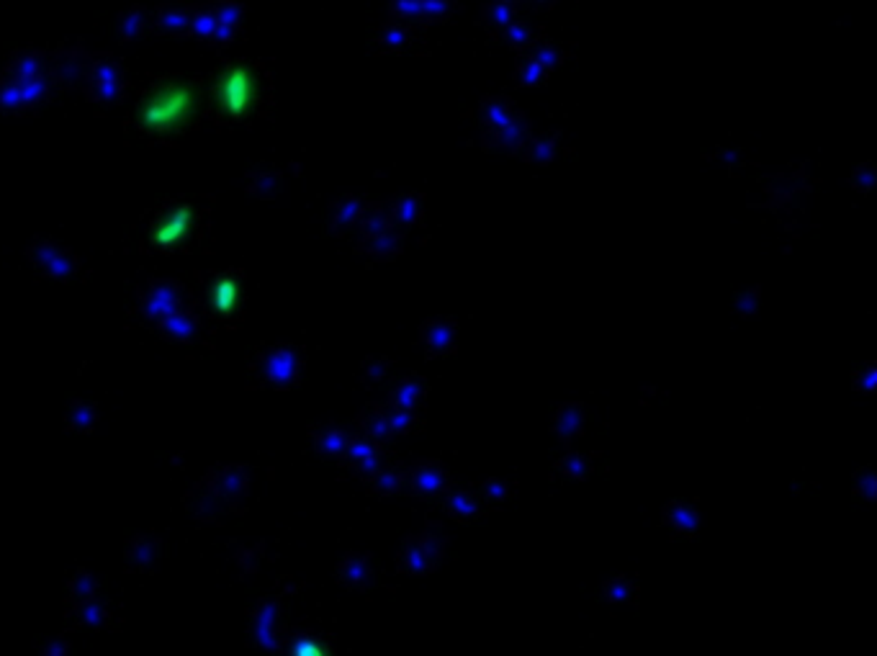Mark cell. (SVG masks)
I'll return each instance as SVG.
<instances>
[{
    "label": "cell",
    "mask_w": 877,
    "mask_h": 656,
    "mask_svg": "<svg viewBox=\"0 0 877 656\" xmlns=\"http://www.w3.org/2000/svg\"><path fill=\"white\" fill-rule=\"evenodd\" d=\"M304 363H307V353L301 345L271 343L255 350L253 361H250V376L258 389L289 392V389L299 386L301 376H304Z\"/></svg>",
    "instance_id": "1"
},
{
    "label": "cell",
    "mask_w": 877,
    "mask_h": 656,
    "mask_svg": "<svg viewBox=\"0 0 877 656\" xmlns=\"http://www.w3.org/2000/svg\"><path fill=\"white\" fill-rule=\"evenodd\" d=\"M445 556V541L438 533L422 530L402 543L397 556V569L404 577H425L435 572Z\"/></svg>",
    "instance_id": "2"
},
{
    "label": "cell",
    "mask_w": 877,
    "mask_h": 656,
    "mask_svg": "<svg viewBox=\"0 0 877 656\" xmlns=\"http://www.w3.org/2000/svg\"><path fill=\"white\" fill-rule=\"evenodd\" d=\"M453 479L438 458H420L407 466V492L417 494L422 500H440Z\"/></svg>",
    "instance_id": "3"
},
{
    "label": "cell",
    "mask_w": 877,
    "mask_h": 656,
    "mask_svg": "<svg viewBox=\"0 0 877 656\" xmlns=\"http://www.w3.org/2000/svg\"><path fill=\"white\" fill-rule=\"evenodd\" d=\"M389 461H391L389 446H386V443H379V440L368 438V435H363L361 430H358V433H353V438H350V446L343 458V466H348L353 474H358L363 482H366V479H371L376 471L384 469Z\"/></svg>",
    "instance_id": "4"
},
{
    "label": "cell",
    "mask_w": 877,
    "mask_h": 656,
    "mask_svg": "<svg viewBox=\"0 0 877 656\" xmlns=\"http://www.w3.org/2000/svg\"><path fill=\"white\" fill-rule=\"evenodd\" d=\"M420 345L427 358H448L458 350V322L453 317H430L420 325Z\"/></svg>",
    "instance_id": "5"
},
{
    "label": "cell",
    "mask_w": 877,
    "mask_h": 656,
    "mask_svg": "<svg viewBox=\"0 0 877 656\" xmlns=\"http://www.w3.org/2000/svg\"><path fill=\"white\" fill-rule=\"evenodd\" d=\"M440 505H443V512L448 518L461 525H476L489 512V507L481 502L476 489L458 487V484H451L445 489V494L440 497Z\"/></svg>",
    "instance_id": "6"
},
{
    "label": "cell",
    "mask_w": 877,
    "mask_h": 656,
    "mask_svg": "<svg viewBox=\"0 0 877 656\" xmlns=\"http://www.w3.org/2000/svg\"><path fill=\"white\" fill-rule=\"evenodd\" d=\"M337 579L355 592H368L379 582V566L366 551H348L337 564Z\"/></svg>",
    "instance_id": "7"
},
{
    "label": "cell",
    "mask_w": 877,
    "mask_h": 656,
    "mask_svg": "<svg viewBox=\"0 0 877 656\" xmlns=\"http://www.w3.org/2000/svg\"><path fill=\"white\" fill-rule=\"evenodd\" d=\"M368 201L361 196H343L337 199L335 204L327 209V235L348 237L353 232H358V224H361L363 209H366Z\"/></svg>",
    "instance_id": "8"
},
{
    "label": "cell",
    "mask_w": 877,
    "mask_h": 656,
    "mask_svg": "<svg viewBox=\"0 0 877 656\" xmlns=\"http://www.w3.org/2000/svg\"><path fill=\"white\" fill-rule=\"evenodd\" d=\"M350 438H353V433H348L345 428H337V425H317V428L309 430L312 451L322 461H330V464H343Z\"/></svg>",
    "instance_id": "9"
},
{
    "label": "cell",
    "mask_w": 877,
    "mask_h": 656,
    "mask_svg": "<svg viewBox=\"0 0 877 656\" xmlns=\"http://www.w3.org/2000/svg\"><path fill=\"white\" fill-rule=\"evenodd\" d=\"M661 523H664V528H667L674 538H685V541H690V538H695L697 528H700V512H697V507L692 505V502L672 500L669 505H664V510H661Z\"/></svg>",
    "instance_id": "10"
},
{
    "label": "cell",
    "mask_w": 877,
    "mask_h": 656,
    "mask_svg": "<svg viewBox=\"0 0 877 656\" xmlns=\"http://www.w3.org/2000/svg\"><path fill=\"white\" fill-rule=\"evenodd\" d=\"M584 417H587L584 404H579V402L559 404V407L553 410V417H551L553 438L559 440V443H564V446H571V443H574V440L582 435Z\"/></svg>",
    "instance_id": "11"
},
{
    "label": "cell",
    "mask_w": 877,
    "mask_h": 656,
    "mask_svg": "<svg viewBox=\"0 0 877 656\" xmlns=\"http://www.w3.org/2000/svg\"><path fill=\"white\" fill-rule=\"evenodd\" d=\"M358 255L368 260H394L399 253L404 250V240H402V232L397 227L386 229V232H379V235H366V237H358V245H355Z\"/></svg>",
    "instance_id": "12"
},
{
    "label": "cell",
    "mask_w": 877,
    "mask_h": 656,
    "mask_svg": "<svg viewBox=\"0 0 877 656\" xmlns=\"http://www.w3.org/2000/svg\"><path fill=\"white\" fill-rule=\"evenodd\" d=\"M427 392H430V386H427V381L422 376H397L389 386V402L399 404V407H407V410H422Z\"/></svg>",
    "instance_id": "13"
},
{
    "label": "cell",
    "mask_w": 877,
    "mask_h": 656,
    "mask_svg": "<svg viewBox=\"0 0 877 656\" xmlns=\"http://www.w3.org/2000/svg\"><path fill=\"white\" fill-rule=\"evenodd\" d=\"M366 492L371 497H394L399 492H407V466L389 461L384 469L366 479Z\"/></svg>",
    "instance_id": "14"
},
{
    "label": "cell",
    "mask_w": 877,
    "mask_h": 656,
    "mask_svg": "<svg viewBox=\"0 0 877 656\" xmlns=\"http://www.w3.org/2000/svg\"><path fill=\"white\" fill-rule=\"evenodd\" d=\"M389 214L391 224L404 235L409 229H415L417 224H422V217H425V199L417 196V193H404V196L391 201Z\"/></svg>",
    "instance_id": "15"
},
{
    "label": "cell",
    "mask_w": 877,
    "mask_h": 656,
    "mask_svg": "<svg viewBox=\"0 0 877 656\" xmlns=\"http://www.w3.org/2000/svg\"><path fill=\"white\" fill-rule=\"evenodd\" d=\"M592 474H595V453L589 451H566L553 464V476L566 479V482H582Z\"/></svg>",
    "instance_id": "16"
},
{
    "label": "cell",
    "mask_w": 877,
    "mask_h": 656,
    "mask_svg": "<svg viewBox=\"0 0 877 656\" xmlns=\"http://www.w3.org/2000/svg\"><path fill=\"white\" fill-rule=\"evenodd\" d=\"M638 595V582L628 574H613L610 579H605L600 587V597L607 602V605H613V608H625V605H636Z\"/></svg>",
    "instance_id": "17"
},
{
    "label": "cell",
    "mask_w": 877,
    "mask_h": 656,
    "mask_svg": "<svg viewBox=\"0 0 877 656\" xmlns=\"http://www.w3.org/2000/svg\"><path fill=\"white\" fill-rule=\"evenodd\" d=\"M276 620H278V600L268 597V600L258 608V615H255V623H253L255 638H258V644L265 646V649H276L278 646Z\"/></svg>",
    "instance_id": "18"
},
{
    "label": "cell",
    "mask_w": 877,
    "mask_h": 656,
    "mask_svg": "<svg viewBox=\"0 0 877 656\" xmlns=\"http://www.w3.org/2000/svg\"><path fill=\"white\" fill-rule=\"evenodd\" d=\"M384 415L394 438H407V435H415L417 430H422L420 410H407V407H399L394 402H384Z\"/></svg>",
    "instance_id": "19"
},
{
    "label": "cell",
    "mask_w": 877,
    "mask_h": 656,
    "mask_svg": "<svg viewBox=\"0 0 877 656\" xmlns=\"http://www.w3.org/2000/svg\"><path fill=\"white\" fill-rule=\"evenodd\" d=\"M474 489L489 510H499V507L507 505L515 497V484L510 479H505V476H487Z\"/></svg>",
    "instance_id": "20"
},
{
    "label": "cell",
    "mask_w": 877,
    "mask_h": 656,
    "mask_svg": "<svg viewBox=\"0 0 877 656\" xmlns=\"http://www.w3.org/2000/svg\"><path fill=\"white\" fill-rule=\"evenodd\" d=\"M358 430L368 438L379 440V443H386L389 446V440L394 438L389 430V422H386L384 415V404H366L358 415Z\"/></svg>",
    "instance_id": "21"
},
{
    "label": "cell",
    "mask_w": 877,
    "mask_h": 656,
    "mask_svg": "<svg viewBox=\"0 0 877 656\" xmlns=\"http://www.w3.org/2000/svg\"><path fill=\"white\" fill-rule=\"evenodd\" d=\"M391 227H394V224H391L389 204H366L361 224H358V237L379 235V232H386V229Z\"/></svg>",
    "instance_id": "22"
},
{
    "label": "cell",
    "mask_w": 877,
    "mask_h": 656,
    "mask_svg": "<svg viewBox=\"0 0 877 656\" xmlns=\"http://www.w3.org/2000/svg\"><path fill=\"white\" fill-rule=\"evenodd\" d=\"M512 119H515V111H512V106L505 98H489L481 106V124H484L487 132H497L499 127H505L507 121Z\"/></svg>",
    "instance_id": "23"
},
{
    "label": "cell",
    "mask_w": 877,
    "mask_h": 656,
    "mask_svg": "<svg viewBox=\"0 0 877 656\" xmlns=\"http://www.w3.org/2000/svg\"><path fill=\"white\" fill-rule=\"evenodd\" d=\"M391 376H394V361H389V358L371 356L361 363L363 386H371V389H376V386L386 384Z\"/></svg>",
    "instance_id": "24"
},
{
    "label": "cell",
    "mask_w": 877,
    "mask_h": 656,
    "mask_svg": "<svg viewBox=\"0 0 877 656\" xmlns=\"http://www.w3.org/2000/svg\"><path fill=\"white\" fill-rule=\"evenodd\" d=\"M852 494L857 502H877V466H862L852 479Z\"/></svg>",
    "instance_id": "25"
},
{
    "label": "cell",
    "mask_w": 877,
    "mask_h": 656,
    "mask_svg": "<svg viewBox=\"0 0 877 656\" xmlns=\"http://www.w3.org/2000/svg\"><path fill=\"white\" fill-rule=\"evenodd\" d=\"M217 489L222 494L224 500H237L242 494L247 492V476L242 469H235V466H229V469L219 471L217 474Z\"/></svg>",
    "instance_id": "26"
},
{
    "label": "cell",
    "mask_w": 877,
    "mask_h": 656,
    "mask_svg": "<svg viewBox=\"0 0 877 656\" xmlns=\"http://www.w3.org/2000/svg\"><path fill=\"white\" fill-rule=\"evenodd\" d=\"M852 389L862 394L877 392V361L857 363L852 368Z\"/></svg>",
    "instance_id": "27"
},
{
    "label": "cell",
    "mask_w": 877,
    "mask_h": 656,
    "mask_svg": "<svg viewBox=\"0 0 877 656\" xmlns=\"http://www.w3.org/2000/svg\"><path fill=\"white\" fill-rule=\"evenodd\" d=\"M849 186L859 193H872L877 188V165L875 163H862L852 170L849 175Z\"/></svg>",
    "instance_id": "28"
},
{
    "label": "cell",
    "mask_w": 877,
    "mask_h": 656,
    "mask_svg": "<svg viewBox=\"0 0 877 656\" xmlns=\"http://www.w3.org/2000/svg\"><path fill=\"white\" fill-rule=\"evenodd\" d=\"M528 147V160L535 165H543L548 163L553 155H556V139L553 137H541L535 139L533 145H525Z\"/></svg>",
    "instance_id": "29"
},
{
    "label": "cell",
    "mask_w": 877,
    "mask_h": 656,
    "mask_svg": "<svg viewBox=\"0 0 877 656\" xmlns=\"http://www.w3.org/2000/svg\"><path fill=\"white\" fill-rule=\"evenodd\" d=\"M759 301H762L759 289L739 291V294L733 296V312L741 314V317H749V314H754L759 309Z\"/></svg>",
    "instance_id": "30"
}]
</instances>
